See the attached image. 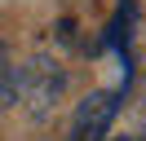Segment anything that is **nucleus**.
<instances>
[{
  "label": "nucleus",
  "mask_w": 146,
  "mask_h": 141,
  "mask_svg": "<svg viewBox=\"0 0 146 141\" xmlns=\"http://www.w3.org/2000/svg\"><path fill=\"white\" fill-rule=\"evenodd\" d=\"M119 115V88H102V93H89L80 101V110H75L71 119V132H66V141H106L111 123H115Z\"/></svg>",
  "instance_id": "obj_1"
},
{
  "label": "nucleus",
  "mask_w": 146,
  "mask_h": 141,
  "mask_svg": "<svg viewBox=\"0 0 146 141\" xmlns=\"http://www.w3.org/2000/svg\"><path fill=\"white\" fill-rule=\"evenodd\" d=\"M9 97H13V62L5 53V44H0V101H9Z\"/></svg>",
  "instance_id": "obj_3"
},
{
  "label": "nucleus",
  "mask_w": 146,
  "mask_h": 141,
  "mask_svg": "<svg viewBox=\"0 0 146 141\" xmlns=\"http://www.w3.org/2000/svg\"><path fill=\"white\" fill-rule=\"evenodd\" d=\"M13 93H22V101H36V110H44L62 93V66H53L49 57H31L22 70H13Z\"/></svg>",
  "instance_id": "obj_2"
}]
</instances>
